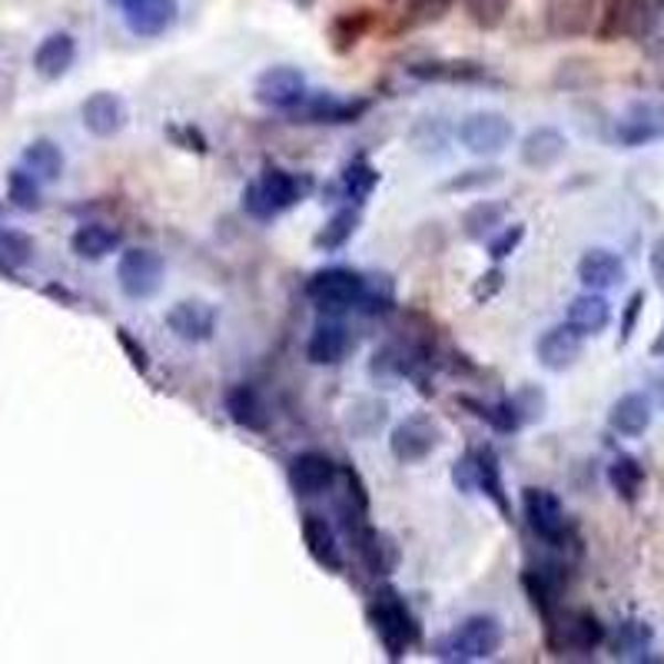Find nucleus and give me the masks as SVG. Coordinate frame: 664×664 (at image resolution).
Wrapping results in <instances>:
<instances>
[{
    "label": "nucleus",
    "instance_id": "nucleus-21",
    "mask_svg": "<svg viewBox=\"0 0 664 664\" xmlns=\"http://www.w3.org/2000/svg\"><path fill=\"white\" fill-rule=\"evenodd\" d=\"M594 24V0H548V28L558 38L588 34Z\"/></svg>",
    "mask_w": 664,
    "mask_h": 664
},
{
    "label": "nucleus",
    "instance_id": "nucleus-3",
    "mask_svg": "<svg viewBox=\"0 0 664 664\" xmlns=\"http://www.w3.org/2000/svg\"><path fill=\"white\" fill-rule=\"evenodd\" d=\"M303 193H306V187H303L293 173H286V170H280V167H270V170H263L260 180H253V183L243 190V207H246L253 217L270 220V217H276V213L296 207V203L303 200Z\"/></svg>",
    "mask_w": 664,
    "mask_h": 664
},
{
    "label": "nucleus",
    "instance_id": "nucleus-53",
    "mask_svg": "<svg viewBox=\"0 0 664 664\" xmlns=\"http://www.w3.org/2000/svg\"><path fill=\"white\" fill-rule=\"evenodd\" d=\"M107 4H110V8H120V11H124L127 4H134V0H107Z\"/></svg>",
    "mask_w": 664,
    "mask_h": 664
},
{
    "label": "nucleus",
    "instance_id": "nucleus-17",
    "mask_svg": "<svg viewBox=\"0 0 664 664\" xmlns=\"http://www.w3.org/2000/svg\"><path fill=\"white\" fill-rule=\"evenodd\" d=\"M167 326L183 342H207L213 339V329H217V309L203 299H183L170 306Z\"/></svg>",
    "mask_w": 664,
    "mask_h": 664
},
{
    "label": "nucleus",
    "instance_id": "nucleus-39",
    "mask_svg": "<svg viewBox=\"0 0 664 664\" xmlns=\"http://www.w3.org/2000/svg\"><path fill=\"white\" fill-rule=\"evenodd\" d=\"M647 644H651V628L644 621H624L614 637V654L637 657L641 651H647Z\"/></svg>",
    "mask_w": 664,
    "mask_h": 664
},
{
    "label": "nucleus",
    "instance_id": "nucleus-34",
    "mask_svg": "<svg viewBox=\"0 0 664 664\" xmlns=\"http://www.w3.org/2000/svg\"><path fill=\"white\" fill-rule=\"evenodd\" d=\"M356 230H359V213L356 210H336L329 220H326V226L316 233V250H326V253H333V250H342L352 236H356Z\"/></svg>",
    "mask_w": 664,
    "mask_h": 664
},
{
    "label": "nucleus",
    "instance_id": "nucleus-6",
    "mask_svg": "<svg viewBox=\"0 0 664 664\" xmlns=\"http://www.w3.org/2000/svg\"><path fill=\"white\" fill-rule=\"evenodd\" d=\"M366 293V280L352 270L333 266V270H319L309 283H306V296L323 309V313H342L362 303Z\"/></svg>",
    "mask_w": 664,
    "mask_h": 664
},
{
    "label": "nucleus",
    "instance_id": "nucleus-12",
    "mask_svg": "<svg viewBox=\"0 0 664 664\" xmlns=\"http://www.w3.org/2000/svg\"><path fill=\"white\" fill-rule=\"evenodd\" d=\"M130 120V110L124 104L120 94H110V91H97L91 94L84 104H81V124L87 134L107 140V137H117Z\"/></svg>",
    "mask_w": 664,
    "mask_h": 664
},
{
    "label": "nucleus",
    "instance_id": "nucleus-5",
    "mask_svg": "<svg viewBox=\"0 0 664 664\" xmlns=\"http://www.w3.org/2000/svg\"><path fill=\"white\" fill-rule=\"evenodd\" d=\"M164 256L144 246L124 250L117 260V286L127 299H154L164 286Z\"/></svg>",
    "mask_w": 664,
    "mask_h": 664
},
{
    "label": "nucleus",
    "instance_id": "nucleus-14",
    "mask_svg": "<svg viewBox=\"0 0 664 664\" xmlns=\"http://www.w3.org/2000/svg\"><path fill=\"white\" fill-rule=\"evenodd\" d=\"M299 531H303V541H306V551L309 558L326 568L329 575H339L346 568V558H342V548H339V538H336V528L316 515V512H306L303 521H299Z\"/></svg>",
    "mask_w": 664,
    "mask_h": 664
},
{
    "label": "nucleus",
    "instance_id": "nucleus-47",
    "mask_svg": "<svg viewBox=\"0 0 664 664\" xmlns=\"http://www.w3.org/2000/svg\"><path fill=\"white\" fill-rule=\"evenodd\" d=\"M641 309H644V293L637 289V293H631L628 309H624V316H621V342H628V339L634 336V326H637Z\"/></svg>",
    "mask_w": 664,
    "mask_h": 664
},
{
    "label": "nucleus",
    "instance_id": "nucleus-43",
    "mask_svg": "<svg viewBox=\"0 0 664 664\" xmlns=\"http://www.w3.org/2000/svg\"><path fill=\"white\" fill-rule=\"evenodd\" d=\"M525 240V223H512V226H502L492 240H488V256L495 263H502L505 256H512Z\"/></svg>",
    "mask_w": 664,
    "mask_h": 664
},
{
    "label": "nucleus",
    "instance_id": "nucleus-24",
    "mask_svg": "<svg viewBox=\"0 0 664 664\" xmlns=\"http://www.w3.org/2000/svg\"><path fill=\"white\" fill-rule=\"evenodd\" d=\"M608 425H611L618 435H624V439L644 435L647 425H651V399L641 396V392H624V396L611 405Z\"/></svg>",
    "mask_w": 664,
    "mask_h": 664
},
{
    "label": "nucleus",
    "instance_id": "nucleus-18",
    "mask_svg": "<svg viewBox=\"0 0 664 664\" xmlns=\"http://www.w3.org/2000/svg\"><path fill=\"white\" fill-rule=\"evenodd\" d=\"M578 280L584 289H594V293H608L614 286L624 283V260L604 246H594V250H584V256L578 260Z\"/></svg>",
    "mask_w": 664,
    "mask_h": 664
},
{
    "label": "nucleus",
    "instance_id": "nucleus-10",
    "mask_svg": "<svg viewBox=\"0 0 664 664\" xmlns=\"http://www.w3.org/2000/svg\"><path fill=\"white\" fill-rule=\"evenodd\" d=\"M614 140L621 147H647L654 140H664V104L657 101L631 104L614 127Z\"/></svg>",
    "mask_w": 664,
    "mask_h": 664
},
{
    "label": "nucleus",
    "instance_id": "nucleus-30",
    "mask_svg": "<svg viewBox=\"0 0 664 664\" xmlns=\"http://www.w3.org/2000/svg\"><path fill=\"white\" fill-rule=\"evenodd\" d=\"M296 110H303V124H352L359 114H366V101H336L329 94L316 101H303Z\"/></svg>",
    "mask_w": 664,
    "mask_h": 664
},
{
    "label": "nucleus",
    "instance_id": "nucleus-13",
    "mask_svg": "<svg viewBox=\"0 0 664 664\" xmlns=\"http://www.w3.org/2000/svg\"><path fill=\"white\" fill-rule=\"evenodd\" d=\"M581 352H584V336H581L575 326H568V323L551 326V329L541 333V339L535 342V356H538L541 369H548V372H565V369H571V366L581 359Z\"/></svg>",
    "mask_w": 664,
    "mask_h": 664
},
{
    "label": "nucleus",
    "instance_id": "nucleus-38",
    "mask_svg": "<svg viewBox=\"0 0 664 664\" xmlns=\"http://www.w3.org/2000/svg\"><path fill=\"white\" fill-rule=\"evenodd\" d=\"M452 8H455V0H412L402 24H405L409 31L429 28V24L445 21V14H452Z\"/></svg>",
    "mask_w": 664,
    "mask_h": 664
},
{
    "label": "nucleus",
    "instance_id": "nucleus-29",
    "mask_svg": "<svg viewBox=\"0 0 664 664\" xmlns=\"http://www.w3.org/2000/svg\"><path fill=\"white\" fill-rule=\"evenodd\" d=\"M409 77L415 81H445V84H475L485 81V67L475 61H432V64H412Z\"/></svg>",
    "mask_w": 664,
    "mask_h": 664
},
{
    "label": "nucleus",
    "instance_id": "nucleus-36",
    "mask_svg": "<svg viewBox=\"0 0 664 664\" xmlns=\"http://www.w3.org/2000/svg\"><path fill=\"white\" fill-rule=\"evenodd\" d=\"M8 200L18 207V210H41V180L31 173V170H11L8 173Z\"/></svg>",
    "mask_w": 664,
    "mask_h": 664
},
{
    "label": "nucleus",
    "instance_id": "nucleus-22",
    "mask_svg": "<svg viewBox=\"0 0 664 664\" xmlns=\"http://www.w3.org/2000/svg\"><path fill=\"white\" fill-rule=\"evenodd\" d=\"M565 323L575 326L584 339H588V336H598V333H604L608 323H611V303H608L601 293L588 289V293H581V296H575V299L568 303Z\"/></svg>",
    "mask_w": 664,
    "mask_h": 664
},
{
    "label": "nucleus",
    "instance_id": "nucleus-35",
    "mask_svg": "<svg viewBox=\"0 0 664 664\" xmlns=\"http://www.w3.org/2000/svg\"><path fill=\"white\" fill-rule=\"evenodd\" d=\"M608 482L611 488L624 498V502H634L644 488V468L637 465V459L631 455H618L611 465H608Z\"/></svg>",
    "mask_w": 664,
    "mask_h": 664
},
{
    "label": "nucleus",
    "instance_id": "nucleus-28",
    "mask_svg": "<svg viewBox=\"0 0 664 664\" xmlns=\"http://www.w3.org/2000/svg\"><path fill=\"white\" fill-rule=\"evenodd\" d=\"M356 545L362 561L369 565V571L376 575H389L399 565V545L392 541V535L379 531V528H359L356 531Z\"/></svg>",
    "mask_w": 664,
    "mask_h": 664
},
{
    "label": "nucleus",
    "instance_id": "nucleus-48",
    "mask_svg": "<svg viewBox=\"0 0 664 664\" xmlns=\"http://www.w3.org/2000/svg\"><path fill=\"white\" fill-rule=\"evenodd\" d=\"M452 482H455L459 492H475V459H472V452H468L462 462H455V468H452Z\"/></svg>",
    "mask_w": 664,
    "mask_h": 664
},
{
    "label": "nucleus",
    "instance_id": "nucleus-19",
    "mask_svg": "<svg viewBox=\"0 0 664 664\" xmlns=\"http://www.w3.org/2000/svg\"><path fill=\"white\" fill-rule=\"evenodd\" d=\"M551 628H558V634H561V641H555V647H561V651H581V654H588V651H594L604 641V624L591 611H575V614H568L558 624L551 621L548 631Z\"/></svg>",
    "mask_w": 664,
    "mask_h": 664
},
{
    "label": "nucleus",
    "instance_id": "nucleus-9",
    "mask_svg": "<svg viewBox=\"0 0 664 664\" xmlns=\"http://www.w3.org/2000/svg\"><path fill=\"white\" fill-rule=\"evenodd\" d=\"M521 512H525V521L528 528L545 541V545H561L565 541V508L558 502L555 492L548 488H525L521 492Z\"/></svg>",
    "mask_w": 664,
    "mask_h": 664
},
{
    "label": "nucleus",
    "instance_id": "nucleus-23",
    "mask_svg": "<svg viewBox=\"0 0 664 664\" xmlns=\"http://www.w3.org/2000/svg\"><path fill=\"white\" fill-rule=\"evenodd\" d=\"M346 349H349V333H346V326L336 323V319H323V323L313 329L309 342H306V359H309L313 366H336V362H342Z\"/></svg>",
    "mask_w": 664,
    "mask_h": 664
},
{
    "label": "nucleus",
    "instance_id": "nucleus-8",
    "mask_svg": "<svg viewBox=\"0 0 664 664\" xmlns=\"http://www.w3.org/2000/svg\"><path fill=\"white\" fill-rule=\"evenodd\" d=\"M253 97L270 110H296L306 101V74L289 64L266 67L253 84Z\"/></svg>",
    "mask_w": 664,
    "mask_h": 664
},
{
    "label": "nucleus",
    "instance_id": "nucleus-26",
    "mask_svg": "<svg viewBox=\"0 0 664 664\" xmlns=\"http://www.w3.org/2000/svg\"><path fill=\"white\" fill-rule=\"evenodd\" d=\"M71 250L87 263H101V260H107L110 253L120 250V233L107 223H84V226L74 230Z\"/></svg>",
    "mask_w": 664,
    "mask_h": 664
},
{
    "label": "nucleus",
    "instance_id": "nucleus-33",
    "mask_svg": "<svg viewBox=\"0 0 664 664\" xmlns=\"http://www.w3.org/2000/svg\"><path fill=\"white\" fill-rule=\"evenodd\" d=\"M505 223V207L495 203V200H478L465 210L462 217V233L468 240H485V236H495Z\"/></svg>",
    "mask_w": 664,
    "mask_h": 664
},
{
    "label": "nucleus",
    "instance_id": "nucleus-45",
    "mask_svg": "<svg viewBox=\"0 0 664 664\" xmlns=\"http://www.w3.org/2000/svg\"><path fill=\"white\" fill-rule=\"evenodd\" d=\"M502 286H505V273L495 266V270H488V273H482V276L475 280L472 299H475V303H488V299H495V296L502 293Z\"/></svg>",
    "mask_w": 664,
    "mask_h": 664
},
{
    "label": "nucleus",
    "instance_id": "nucleus-44",
    "mask_svg": "<svg viewBox=\"0 0 664 664\" xmlns=\"http://www.w3.org/2000/svg\"><path fill=\"white\" fill-rule=\"evenodd\" d=\"M512 405H515V412H518L521 422L541 419V415H545V392L535 389V386H525V389H518V392L512 396Z\"/></svg>",
    "mask_w": 664,
    "mask_h": 664
},
{
    "label": "nucleus",
    "instance_id": "nucleus-31",
    "mask_svg": "<svg viewBox=\"0 0 664 664\" xmlns=\"http://www.w3.org/2000/svg\"><path fill=\"white\" fill-rule=\"evenodd\" d=\"M226 412L240 429L250 432H263L266 429V405L260 399V392L253 386H236L226 392Z\"/></svg>",
    "mask_w": 664,
    "mask_h": 664
},
{
    "label": "nucleus",
    "instance_id": "nucleus-52",
    "mask_svg": "<svg viewBox=\"0 0 664 664\" xmlns=\"http://www.w3.org/2000/svg\"><path fill=\"white\" fill-rule=\"evenodd\" d=\"M651 356H664V326H661V333H657V339L651 342Z\"/></svg>",
    "mask_w": 664,
    "mask_h": 664
},
{
    "label": "nucleus",
    "instance_id": "nucleus-20",
    "mask_svg": "<svg viewBox=\"0 0 664 664\" xmlns=\"http://www.w3.org/2000/svg\"><path fill=\"white\" fill-rule=\"evenodd\" d=\"M568 150V140L561 130L555 127H535L525 140H521V164L528 170H551Z\"/></svg>",
    "mask_w": 664,
    "mask_h": 664
},
{
    "label": "nucleus",
    "instance_id": "nucleus-41",
    "mask_svg": "<svg viewBox=\"0 0 664 664\" xmlns=\"http://www.w3.org/2000/svg\"><path fill=\"white\" fill-rule=\"evenodd\" d=\"M498 180H502V170H498V167H478V170H465V173L452 177V180L445 183V190H449V193L485 190V187H492V183H498Z\"/></svg>",
    "mask_w": 664,
    "mask_h": 664
},
{
    "label": "nucleus",
    "instance_id": "nucleus-51",
    "mask_svg": "<svg viewBox=\"0 0 664 664\" xmlns=\"http://www.w3.org/2000/svg\"><path fill=\"white\" fill-rule=\"evenodd\" d=\"M654 399H657V405L664 409V372L654 376Z\"/></svg>",
    "mask_w": 664,
    "mask_h": 664
},
{
    "label": "nucleus",
    "instance_id": "nucleus-42",
    "mask_svg": "<svg viewBox=\"0 0 664 664\" xmlns=\"http://www.w3.org/2000/svg\"><path fill=\"white\" fill-rule=\"evenodd\" d=\"M465 8L472 14V21L478 28H498L505 21V11H508V0H465Z\"/></svg>",
    "mask_w": 664,
    "mask_h": 664
},
{
    "label": "nucleus",
    "instance_id": "nucleus-16",
    "mask_svg": "<svg viewBox=\"0 0 664 664\" xmlns=\"http://www.w3.org/2000/svg\"><path fill=\"white\" fill-rule=\"evenodd\" d=\"M339 478V468L333 465V459L319 455V452H303L289 462V488L299 498H316L326 488H333Z\"/></svg>",
    "mask_w": 664,
    "mask_h": 664
},
{
    "label": "nucleus",
    "instance_id": "nucleus-15",
    "mask_svg": "<svg viewBox=\"0 0 664 664\" xmlns=\"http://www.w3.org/2000/svg\"><path fill=\"white\" fill-rule=\"evenodd\" d=\"M77 64V38L67 34V31H54L48 34L38 48H34V57H31V67L38 77L44 81H61L74 71Z\"/></svg>",
    "mask_w": 664,
    "mask_h": 664
},
{
    "label": "nucleus",
    "instance_id": "nucleus-32",
    "mask_svg": "<svg viewBox=\"0 0 664 664\" xmlns=\"http://www.w3.org/2000/svg\"><path fill=\"white\" fill-rule=\"evenodd\" d=\"M38 243L21 230H0V273H21L34 263Z\"/></svg>",
    "mask_w": 664,
    "mask_h": 664
},
{
    "label": "nucleus",
    "instance_id": "nucleus-1",
    "mask_svg": "<svg viewBox=\"0 0 664 664\" xmlns=\"http://www.w3.org/2000/svg\"><path fill=\"white\" fill-rule=\"evenodd\" d=\"M502 641H505V631H502V621L492 618V614H472L465 618L462 624H455L449 634H442L435 641V657L442 661H485V657H495L502 651Z\"/></svg>",
    "mask_w": 664,
    "mask_h": 664
},
{
    "label": "nucleus",
    "instance_id": "nucleus-2",
    "mask_svg": "<svg viewBox=\"0 0 664 664\" xmlns=\"http://www.w3.org/2000/svg\"><path fill=\"white\" fill-rule=\"evenodd\" d=\"M369 621H372V628H376V634H379V641H382V647L392 661H399L405 654V647H412L415 637H419V624H415L405 598L389 584L372 594Z\"/></svg>",
    "mask_w": 664,
    "mask_h": 664
},
{
    "label": "nucleus",
    "instance_id": "nucleus-46",
    "mask_svg": "<svg viewBox=\"0 0 664 664\" xmlns=\"http://www.w3.org/2000/svg\"><path fill=\"white\" fill-rule=\"evenodd\" d=\"M117 339H120V346L127 349L134 369H137V372H147V369H150V356H147V349L130 336V329H117Z\"/></svg>",
    "mask_w": 664,
    "mask_h": 664
},
{
    "label": "nucleus",
    "instance_id": "nucleus-4",
    "mask_svg": "<svg viewBox=\"0 0 664 664\" xmlns=\"http://www.w3.org/2000/svg\"><path fill=\"white\" fill-rule=\"evenodd\" d=\"M455 137H459V144H462L468 154H475V157H498L505 147H512L515 127H512V120H508L505 114H498V110H475V114H468V117L459 124Z\"/></svg>",
    "mask_w": 664,
    "mask_h": 664
},
{
    "label": "nucleus",
    "instance_id": "nucleus-40",
    "mask_svg": "<svg viewBox=\"0 0 664 664\" xmlns=\"http://www.w3.org/2000/svg\"><path fill=\"white\" fill-rule=\"evenodd\" d=\"M369 31V18L366 11H356V14H346L333 24V41H336V51H346L352 44H359V38Z\"/></svg>",
    "mask_w": 664,
    "mask_h": 664
},
{
    "label": "nucleus",
    "instance_id": "nucleus-50",
    "mask_svg": "<svg viewBox=\"0 0 664 664\" xmlns=\"http://www.w3.org/2000/svg\"><path fill=\"white\" fill-rule=\"evenodd\" d=\"M173 137L183 144V150H197V154H207V140L200 137V130L193 127H183V130H173Z\"/></svg>",
    "mask_w": 664,
    "mask_h": 664
},
{
    "label": "nucleus",
    "instance_id": "nucleus-37",
    "mask_svg": "<svg viewBox=\"0 0 664 664\" xmlns=\"http://www.w3.org/2000/svg\"><path fill=\"white\" fill-rule=\"evenodd\" d=\"M379 187V170L369 160H352L342 170V190L349 200H366Z\"/></svg>",
    "mask_w": 664,
    "mask_h": 664
},
{
    "label": "nucleus",
    "instance_id": "nucleus-11",
    "mask_svg": "<svg viewBox=\"0 0 664 664\" xmlns=\"http://www.w3.org/2000/svg\"><path fill=\"white\" fill-rule=\"evenodd\" d=\"M177 18H180L177 0H134V4L124 8L127 31L144 41H154V38H164L167 31H173Z\"/></svg>",
    "mask_w": 664,
    "mask_h": 664
},
{
    "label": "nucleus",
    "instance_id": "nucleus-7",
    "mask_svg": "<svg viewBox=\"0 0 664 664\" xmlns=\"http://www.w3.org/2000/svg\"><path fill=\"white\" fill-rule=\"evenodd\" d=\"M442 442V429L439 422L429 415V412H415L409 419H402L396 429H392V439H389V449L392 455L402 462V465H415V462H425Z\"/></svg>",
    "mask_w": 664,
    "mask_h": 664
},
{
    "label": "nucleus",
    "instance_id": "nucleus-25",
    "mask_svg": "<svg viewBox=\"0 0 664 664\" xmlns=\"http://www.w3.org/2000/svg\"><path fill=\"white\" fill-rule=\"evenodd\" d=\"M472 459H475V488H478L505 518H512V505H508V495H505L502 465H498L495 449H488V445H485V449H475Z\"/></svg>",
    "mask_w": 664,
    "mask_h": 664
},
{
    "label": "nucleus",
    "instance_id": "nucleus-27",
    "mask_svg": "<svg viewBox=\"0 0 664 664\" xmlns=\"http://www.w3.org/2000/svg\"><path fill=\"white\" fill-rule=\"evenodd\" d=\"M21 164H24V170H31L41 183L61 180V177H64V167H67L61 144H54L51 137L31 140V144L24 147V154H21Z\"/></svg>",
    "mask_w": 664,
    "mask_h": 664
},
{
    "label": "nucleus",
    "instance_id": "nucleus-49",
    "mask_svg": "<svg viewBox=\"0 0 664 664\" xmlns=\"http://www.w3.org/2000/svg\"><path fill=\"white\" fill-rule=\"evenodd\" d=\"M647 263H651V276H654L657 289L664 293V236L651 243V256H647Z\"/></svg>",
    "mask_w": 664,
    "mask_h": 664
}]
</instances>
